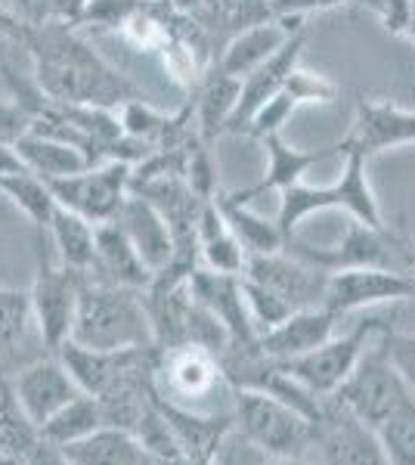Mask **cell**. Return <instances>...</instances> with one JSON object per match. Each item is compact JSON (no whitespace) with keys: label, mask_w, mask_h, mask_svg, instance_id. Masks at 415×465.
Wrapping results in <instances>:
<instances>
[{"label":"cell","mask_w":415,"mask_h":465,"mask_svg":"<svg viewBox=\"0 0 415 465\" xmlns=\"http://www.w3.org/2000/svg\"><path fill=\"white\" fill-rule=\"evenodd\" d=\"M217 465H230V462H226V460H221V456H217Z\"/></svg>","instance_id":"cell-52"},{"label":"cell","mask_w":415,"mask_h":465,"mask_svg":"<svg viewBox=\"0 0 415 465\" xmlns=\"http://www.w3.org/2000/svg\"><path fill=\"white\" fill-rule=\"evenodd\" d=\"M0 376H6V372H4V370H0Z\"/></svg>","instance_id":"cell-54"},{"label":"cell","mask_w":415,"mask_h":465,"mask_svg":"<svg viewBox=\"0 0 415 465\" xmlns=\"http://www.w3.org/2000/svg\"><path fill=\"white\" fill-rule=\"evenodd\" d=\"M406 37L415 41V0H410V28H406Z\"/></svg>","instance_id":"cell-50"},{"label":"cell","mask_w":415,"mask_h":465,"mask_svg":"<svg viewBox=\"0 0 415 465\" xmlns=\"http://www.w3.org/2000/svg\"><path fill=\"white\" fill-rule=\"evenodd\" d=\"M155 465H217V462H195L190 456H173V460H158Z\"/></svg>","instance_id":"cell-49"},{"label":"cell","mask_w":415,"mask_h":465,"mask_svg":"<svg viewBox=\"0 0 415 465\" xmlns=\"http://www.w3.org/2000/svg\"><path fill=\"white\" fill-rule=\"evenodd\" d=\"M87 273L74 267H53L47 258H37V273L32 286V311L47 354H56L72 339L74 313H78L81 289Z\"/></svg>","instance_id":"cell-8"},{"label":"cell","mask_w":415,"mask_h":465,"mask_svg":"<svg viewBox=\"0 0 415 465\" xmlns=\"http://www.w3.org/2000/svg\"><path fill=\"white\" fill-rule=\"evenodd\" d=\"M239 96H242V78L211 63V69L193 87L195 124H199V134L205 143H214L221 134H226V124H230L232 112L239 106Z\"/></svg>","instance_id":"cell-24"},{"label":"cell","mask_w":415,"mask_h":465,"mask_svg":"<svg viewBox=\"0 0 415 465\" xmlns=\"http://www.w3.org/2000/svg\"><path fill=\"white\" fill-rule=\"evenodd\" d=\"M22 47L35 59V81L47 96L78 106L122 109L124 103L146 100L143 90L112 69L84 37L65 22H37L22 32Z\"/></svg>","instance_id":"cell-1"},{"label":"cell","mask_w":415,"mask_h":465,"mask_svg":"<svg viewBox=\"0 0 415 465\" xmlns=\"http://www.w3.org/2000/svg\"><path fill=\"white\" fill-rule=\"evenodd\" d=\"M0 465H22V462H16V460H10V456L0 453Z\"/></svg>","instance_id":"cell-51"},{"label":"cell","mask_w":415,"mask_h":465,"mask_svg":"<svg viewBox=\"0 0 415 465\" xmlns=\"http://www.w3.org/2000/svg\"><path fill=\"white\" fill-rule=\"evenodd\" d=\"M214 199H217V205H221L230 230L236 232V239L242 242V249L248 254H273L285 249V236L276 221H267V217L248 212L242 202H236L230 196H214Z\"/></svg>","instance_id":"cell-32"},{"label":"cell","mask_w":415,"mask_h":465,"mask_svg":"<svg viewBox=\"0 0 415 465\" xmlns=\"http://www.w3.org/2000/svg\"><path fill=\"white\" fill-rule=\"evenodd\" d=\"M35 320L32 292L22 289H0V370L6 372V360L25 341L28 326Z\"/></svg>","instance_id":"cell-34"},{"label":"cell","mask_w":415,"mask_h":465,"mask_svg":"<svg viewBox=\"0 0 415 465\" xmlns=\"http://www.w3.org/2000/svg\"><path fill=\"white\" fill-rule=\"evenodd\" d=\"M232 416L239 438L267 456L304 460L313 450L316 422L279 397L252 388H232Z\"/></svg>","instance_id":"cell-3"},{"label":"cell","mask_w":415,"mask_h":465,"mask_svg":"<svg viewBox=\"0 0 415 465\" xmlns=\"http://www.w3.org/2000/svg\"><path fill=\"white\" fill-rule=\"evenodd\" d=\"M22 32H25V22L16 16V10L0 0V37H10L13 44H22Z\"/></svg>","instance_id":"cell-45"},{"label":"cell","mask_w":415,"mask_h":465,"mask_svg":"<svg viewBox=\"0 0 415 465\" xmlns=\"http://www.w3.org/2000/svg\"><path fill=\"white\" fill-rule=\"evenodd\" d=\"M50 236L59 249V258H63L65 267H74L81 273H94L96 267V223H90L87 217H81L72 208L59 205L53 208L50 217Z\"/></svg>","instance_id":"cell-29"},{"label":"cell","mask_w":415,"mask_h":465,"mask_svg":"<svg viewBox=\"0 0 415 465\" xmlns=\"http://www.w3.org/2000/svg\"><path fill=\"white\" fill-rule=\"evenodd\" d=\"M263 146H267V153H270V168H267V174H263V180H258L254 186H248V190L230 193V199L242 202V205L248 199L263 196V193L289 190V186L304 180V174L313 168V164L326 162L331 155H341V146L338 143H329L320 149H294L285 143L282 134H270V137L263 140Z\"/></svg>","instance_id":"cell-21"},{"label":"cell","mask_w":415,"mask_h":465,"mask_svg":"<svg viewBox=\"0 0 415 465\" xmlns=\"http://www.w3.org/2000/svg\"><path fill=\"white\" fill-rule=\"evenodd\" d=\"M273 4L276 19H289V16H311L316 10H331V6L353 4V0H270Z\"/></svg>","instance_id":"cell-44"},{"label":"cell","mask_w":415,"mask_h":465,"mask_svg":"<svg viewBox=\"0 0 415 465\" xmlns=\"http://www.w3.org/2000/svg\"><path fill=\"white\" fill-rule=\"evenodd\" d=\"M143 465H155V462H153V460H146V462H143Z\"/></svg>","instance_id":"cell-53"},{"label":"cell","mask_w":415,"mask_h":465,"mask_svg":"<svg viewBox=\"0 0 415 465\" xmlns=\"http://www.w3.org/2000/svg\"><path fill=\"white\" fill-rule=\"evenodd\" d=\"M221 385H230V381H226L221 370V360L211 354V351L195 348V344L158 351L155 388L168 401L180 403V407H190L193 401L211 397Z\"/></svg>","instance_id":"cell-12"},{"label":"cell","mask_w":415,"mask_h":465,"mask_svg":"<svg viewBox=\"0 0 415 465\" xmlns=\"http://www.w3.org/2000/svg\"><path fill=\"white\" fill-rule=\"evenodd\" d=\"M90 276L103 282H112V286L146 292L155 273L146 267L140 252L133 249L127 232L118 227L115 221H105V223H96V267Z\"/></svg>","instance_id":"cell-23"},{"label":"cell","mask_w":415,"mask_h":465,"mask_svg":"<svg viewBox=\"0 0 415 465\" xmlns=\"http://www.w3.org/2000/svg\"><path fill=\"white\" fill-rule=\"evenodd\" d=\"M155 407L162 410V416L168 419L173 438L180 444V453L190 456L195 462H217L226 440L236 431V416L230 412H199L190 407L168 401L164 394H158L155 388Z\"/></svg>","instance_id":"cell-16"},{"label":"cell","mask_w":415,"mask_h":465,"mask_svg":"<svg viewBox=\"0 0 415 465\" xmlns=\"http://www.w3.org/2000/svg\"><path fill=\"white\" fill-rule=\"evenodd\" d=\"M59 450L74 465H143L149 460V453L143 450L137 434L124 429H112V425H103L100 431L87 434V438Z\"/></svg>","instance_id":"cell-27"},{"label":"cell","mask_w":415,"mask_h":465,"mask_svg":"<svg viewBox=\"0 0 415 465\" xmlns=\"http://www.w3.org/2000/svg\"><path fill=\"white\" fill-rule=\"evenodd\" d=\"M384 329H388L384 320L366 317V320H360L351 332L331 335L326 344H320L311 354L294 357V360H276V363L282 366L294 381H301L307 391H313L316 397H331L347 381V376L357 370L369 341H372L375 335H381Z\"/></svg>","instance_id":"cell-7"},{"label":"cell","mask_w":415,"mask_h":465,"mask_svg":"<svg viewBox=\"0 0 415 465\" xmlns=\"http://www.w3.org/2000/svg\"><path fill=\"white\" fill-rule=\"evenodd\" d=\"M32 127V115H28L25 109L16 106V103H0V140L4 143H16L22 134Z\"/></svg>","instance_id":"cell-43"},{"label":"cell","mask_w":415,"mask_h":465,"mask_svg":"<svg viewBox=\"0 0 415 465\" xmlns=\"http://www.w3.org/2000/svg\"><path fill=\"white\" fill-rule=\"evenodd\" d=\"M25 465H74V462H69V456H65L59 447H53V444H47V440H41V444L35 447V453L28 456Z\"/></svg>","instance_id":"cell-46"},{"label":"cell","mask_w":415,"mask_h":465,"mask_svg":"<svg viewBox=\"0 0 415 465\" xmlns=\"http://www.w3.org/2000/svg\"><path fill=\"white\" fill-rule=\"evenodd\" d=\"M384 302H415V276L381 267L329 273L322 307L335 313V317H347V313L360 311V307Z\"/></svg>","instance_id":"cell-11"},{"label":"cell","mask_w":415,"mask_h":465,"mask_svg":"<svg viewBox=\"0 0 415 465\" xmlns=\"http://www.w3.org/2000/svg\"><path fill=\"white\" fill-rule=\"evenodd\" d=\"M390 465H415V394L375 429Z\"/></svg>","instance_id":"cell-35"},{"label":"cell","mask_w":415,"mask_h":465,"mask_svg":"<svg viewBox=\"0 0 415 465\" xmlns=\"http://www.w3.org/2000/svg\"><path fill=\"white\" fill-rule=\"evenodd\" d=\"M90 0H28L25 22H65V25H81Z\"/></svg>","instance_id":"cell-40"},{"label":"cell","mask_w":415,"mask_h":465,"mask_svg":"<svg viewBox=\"0 0 415 465\" xmlns=\"http://www.w3.org/2000/svg\"><path fill=\"white\" fill-rule=\"evenodd\" d=\"M344 174L329 186H304L294 183L289 190L279 193V230H282L285 242L294 236L298 223L313 212H329V208H344L353 221L369 223V227H388V221L381 217L379 199H375L372 186L366 177V162L363 155H344Z\"/></svg>","instance_id":"cell-4"},{"label":"cell","mask_w":415,"mask_h":465,"mask_svg":"<svg viewBox=\"0 0 415 465\" xmlns=\"http://www.w3.org/2000/svg\"><path fill=\"white\" fill-rule=\"evenodd\" d=\"M338 320L341 317H335L326 307H304V311H294L285 322L261 332L258 344L270 360L304 357L335 335Z\"/></svg>","instance_id":"cell-19"},{"label":"cell","mask_w":415,"mask_h":465,"mask_svg":"<svg viewBox=\"0 0 415 465\" xmlns=\"http://www.w3.org/2000/svg\"><path fill=\"white\" fill-rule=\"evenodd\" d=\"M10 385L22 412L37 425V431H41V425L47 422L53 412H59L65 403L81 394L78 381L72 379V372L65 370L56 354L25 363L10 376Z\"/></svg>","instance_id":"cell-14"},{"label":"cell","mask_w":415,"mask_h":465,"mask_svg":"<svg viewBox=\"0 0 415 465\" xmlns=\"http://www.w3.org/2000/svg\"><path fill=\"white\" fill-rule=\"evenodd\" d=\"M221 460H226L230 465H311L307 460H291V456H267L261 450H254L252 444H245L236 431L232 438L226 440L221 450Z\"/></svg>","instance_id":"cell-41"},{"label":"cell","mask_w":415,"mask_h":465,"mask_svg":"<svg viewBox=\"0 0 415 465\" xmlns=\"http://www.w3.org/2000/svg\"><path fill=\"white\" fill-rule=\"evenodd\" d=\"M0 193L19 205L25 212L28 221L35 227H50L53 208H56V199H53L50 186L44 177L32 174V171H16V174H0Z\"/></svg>","instance_id":"cell-33"},{"label":"cell","mask_w":415,"mask_h":465,"mask_svg":"<svg viewBox=\"0 0 415 465\" xmlns=\"http://www.w3.org/2000/svg\"><path fill=\"white\" fill-rule=\"evenodd\" d=\"M115 223L127 232V239L133 242V249L140 252V258L146 261V267L158 273L162 267L171 264L173 258V236L171 227L153 202H146L137 193H127L115 214Z\"/></svg>","instance_id":"cell-20"},{"label":"cell","mask_w":415,"mask_h":465,"mask_svg":"<svg viewBox=\"0 0 415 465\" xmlns=\"http://www.w3.org/2000/svg\"><path fill=\"white\" fill-rule=\"evenodd\" d=\"M190 289L202 304L214 313L230 332V344L258 341V329L252 322L242 292V276L236 273H217V270L199 267L190 276Z\"/></svg>","instance_id":"cell-18"},{"label":"cell","mask_w":415,"mask_h":465,"mask_svg":"<svg viewBox=\"0 0 415 465\" xmlns=\"http://www.w3.org/2000/svg\"><path fill=\"white\" fill-rule=\"evenodd\" d=\"M133 351H140V348H133ZM133 351H94L69 339L56 351V357L63 360V366L72 372V379L78 381L81 391L96 397L124 370V363L133 357Z\"/></svg>","instance_id":"cell-28"},{"label":"cell","mask_w":415,"mask_h":465,"mask_svg":"<svg viewBox=\"0 0 415 465\" xmlns=\"http://www.w3.org/2000/svg\"><path fill=\"white\" fill-rule=\"evenodd\" d=\"M298 106H301V100L294 96V90L285 84L273 100H267L258 112H254L252 122H248V127H245V134L254 140H267L270 134H282L285 122H289L291 112Z\"/></svg>","instance_id":"cell-38"},{"label":"cell","mask_w":415,"mask_h":465,"mask_svg":"<svg viewBox=\"0 0 415 465\" xmlns=\"http://www.w3.org/2000/svg\"><path fill=\"white\" fill-rule=\"evenodd\" d=\"M118 118H122L124 134H131V137H137V140H146V143H153V146L162 143L164 131H168V118H164L162 112H155L146 100L124 103V106L118 109Z\"/></svg>","instance_id":"cell-39"},{"label":"cell","mask_w":415,"mask_h":465,"mask_svg":"<svg viewBox=\"0 0 415 465\" xmlns=\"http://www.w3.org/2000/svg\"><path fill=\"white\" fill-rule=\"evenodd\" d=\"M199 252H202V261H205L208 270H217V273H236V276L245 273L248 252L236 239V232L230 230V223H226L217 199H208L205 205H202Z\"/></svg>","instance_id":"cell-26"},{"label":"cell","mask_w":415,"mask_h":465,"mask_svg":"<svg viewBox=\"0 0 415 465\" xmlns=\"http://www.w3.org/2000/svg\"><path fill=\"white\" fill-rule=\"evenodd\" d=\"M316 465H390L379 434L360 422L338 401L322 397V416L316 422Z\"/></svg>","instance_id":"cell-10"},{"label":"cell","mask_w":415,"mask_h":465,"mask_svg":"<svg viewBox=\"0 0 415 465\" xmlns=\"http://www.w3.org/2000/svg\"><path fill=\"white\" fill-rule=\"evenodd\" d=\"M16 171H25V164L16 155V149L0 140V174H16Z\"/></svg>","instance_id":"cell-47"},{"label":"cell","mask_w":415,"mask_h":465,"mask_svg":"<svg viewBox=\"0 0 415 465\" xmlns=\"http://www.w3.org/2000/svg\"><path fill=\"white\" fill-rule=\"evenodd\" d=\"M384 332H388V329H384ZM384 332L379 335V344L363 351L357 370H353L344 385L331 394V401H338L344 410H351L360 422L369 425V429H379L400 403H406L415 394L410 388V381L400 376L394 360H390L388 344H384Z\"/></svg>","instance_id":"cell-6"},{"label":"cell","mask_w":415,"mask_h":465,"mask_svg":"<svg viewBox=\"0 0 415 465\" xmlns=\"http://www.w3.org/2000/svg\"><path fill=\"white\" fill-rule=\"evenodd\" d=\"M133 434H137V440L143 444V450H146L153 462L183 456V453H180L177 438H173V431L168 425V419L162 416V410L155 407V401H153V407L146 410V416L140 419V425H137V431H133Z\"/></svg>","instance_id":"cell-37"},{"label":"cell","mask_w":415,"mask_h":465,"mask_svg":"<svg viewBox=\"0 0 415 465\" xmlns=\"http://www.w3.org/2000/svg\"><path fill=\"white\" fill-rule=\"evenodd\" d=\"M13 149H16V155L22 159V164H25V171H32V174L44 180L69 177V174H78V171L90 168V159L78 146L63 143V140L47 137V134H37L32 127L13 143Z\"/></svg>","instance_id":"cell-25"},{"label":"cell","mask_w":415,"mask_h":465,"mask_svg":"<svg viewBox=\"0 0 415 465\" xmlns=\"http://www.w3.org/2000/svg\"><path fill=\"white\" fill-rule=\"evenodd\" d=\"M131 171L133 164L127 162H103L78 174L53 177L47 186L59 205L78 212L90 223H105L115 221L118 208L131 193Z\"/></svg>","instance_id":"cell-9"},{"label":"cell","mask_w":415,"mask_h":465,"mask_svg":"<svg viewBox=\"0 0 415 465\" xmlns=\"http://www.w3.org/2000/svg\"><path fill=\"white\" fill-rule=\"evenodd\" d=\"M37 444H41V431L22 412L10 376H0V453L25 465Z\"/></svg>","instance_id":"cell-31"},{"label":"cell","mask_w":415,"mask_h":465,"mask_svg":"<svg viewBox=\"0 0 415 465\" xmlns=\"http://www.w3.org/2000/svg\"><path fill=\"white\" fill-rule=\"evenodd\" d=\"M307 25V16H289V19H276L267 22V25H254L248 32L232 35L230 41L223 44L221 56L214 59L223 72L236 74V78H248L261 63H267L270 56L289 41L291 32Z\"/></svg>","instance_id":"cell-22"},{"label":"cell","mask_w":415,"mask_h":465,"mask_svg":"<svg viewBox=\"0 0 415 465\" xmlns=\"http://www.w3.org/2000/svg\"><path fill=\"white\" fill-rule=\"evenodd\" d=\"M72 341L94 351L155 348L146 295L140 289L112 286V282L87 276L78 313H74Z\"/></svg>","instance_id":"cell-2"},{"label":"cell","mask_w":415,"mask_h":465,"mask_svg":"<svg viewBox=\"0 0 415 465\" xmlns=\"http://www.w3.org/2000/svg\"><path fill=\"white\" fill-rule=\"evenodd\" d=\"M248 280L261 282L263 289L276 292L282 302H289L294 311L304 307H322V295H326L329 273L291 252H273V254H248L245 273Z\"/></svg>","instance_id":"cell-13"},{"label":"cell","mask_w":415,"mask_h":465,"mask_svg":"<svg viewBox=\"0 0 415 465\" xmlns=\"http://www.w3.org/2000/svg\"><path fill=\"white\" fill-rule=\"evenodd\" d=\"M171 4H173V10L186 13V16H193V13L199 10V4H202V0H171Z\"/></svg>","instance_id":"cell-48"},{"label":"cell","mask_w":415,"mask_h":465,"mask_svg":"<svg viewBox=\"0 0 415 465\" xmlns=\"http://www.w3.org/2000/svg\"><path fill=\"white\" fill-rule=\"evenodd\" d=\"M307 44V25L298 28V32L289 35V41L276 50L267 63H261L248 78H242V96H239V106L232 112L230 124H226V134H245L248 122L252 115L258 112L263 103L273 100V96L289 84V78L298 69V59H301V50Z\"/></svg>","instance_id":"cell-17"},{"label":"cell","mask_w":415,"mask_h":465,"mask_svg":"<svg viewBox=\"0 0 415 465\" xmlns=\"http://www.w3.org/2000/svg\"><path fill=\"white\" fill-rule=\"evenodd\" d=\"M384 344H388V354L400 370V376L410 381L415 391V335H400V332H384Z\"/></svg>","instance_id":"cell-42"},{"label":"cell","mask_w":415,"mask_h":465,"mask_svg":"<svg viewBox=\"0 0 415 465\" xmlns=\"http://www.w3.org/2000/svg\"><path fill=\"white\" fill-rule=\"evenodd\" d=\"M105 425L103 407L94 394L81 391L74 401L65 403L59 412H53L47 422L41 425V440H47L53 447H69L74 440L87 438V434L100 431Z\"/></svg>","instance_id":"cell-30"},{"label":"cell","mask_w":415,"mask_h":465,"mask_svg":"<svg viewBox=\"0 0 415 465\" xmlns=\"http://www.w3.org/2000/svg\"><path fill=\"white\" fill-rule=\"evenodd\" d=\"M406 143H415V112L390 106V103H372L366 96H357L351 134L338 140L341 155H363V159Z\"/></svg>","instance_id":"cell-15"},{"label":"cell","mask_w":415,"mask_h":465,"mask_svg":"<svg viewBox=\"0 0 415 465\" xmlns=\"http://www.w3.org/2000/svg\"><path fill=\"white\" fill-rule=\"evenodd\" d=\"M285 252L304 258L307 264L338 273V270H363V267H381V270H400V273L415 276V245L406 239L403 230L397 227H369V223L351 221L347 232L331 249H313L301 239H289Z\"/></svg>","instance_id":"cell-5"},{"label":"cell","mask_w":415,"mask_h":465,"mask_svg":"<svg viewBox=\"0 0 415 465\" xmlns=\"http://www.w3.org/2000/svg\"><path fill=\"white\" fill-rule=\"evenodd\" d=\"M242 292H245V304H248V313H252V322H254V329H258V335L279 326V322H285L294 313V307L289 302H282L276 292L263 289L261 282L248 280V276H242Z\"/></svg>","instance_id":"cell-36"}]
</instances>
